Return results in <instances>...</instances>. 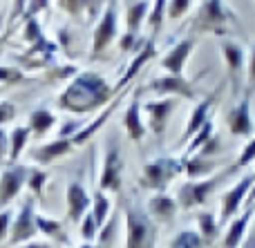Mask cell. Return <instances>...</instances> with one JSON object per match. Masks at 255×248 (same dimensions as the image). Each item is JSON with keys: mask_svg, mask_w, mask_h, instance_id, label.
Wrapping results in <instances>:
<instances>
[{"mask_svg": "<svg viewBox=\"0 0 255 248\" xmlns=\"http://www.w3.org/2000/svg\"><path fill=\"white\" fill-rule=\"evenodd\" d=\"M220 49L222 56H224L226 70H229V81L233 85H238L242 81V76H247V49L235 38H222Z\"/></svg>", "mask_w": 255, "mask_h": 248, "instance_id": "cell-14", "label": "cell"}, {"mask_svg": "<svg viewBox=\"0 0 255 248\" xmlns=\"http://www.w3.org/2000/svg\"><path fill=\"white\" fill-rule=\"evenodd\" d=\"M25 9H27V0H13V7H11V16L9 20H18L20 16H25Z\"/></svg>", "mask_w": 255, "mask_h": 248, "instance_id": "cell-47", "label": "cell"}, {"mask_svg": "<svg viewBox=\"0 0 255 248\" xmlns=\"http://www.w3.org/2000/svg\"><path fill=\"white\" fill-rule=\"evenodd\" d=\"M197 38L195 36H186V38L177 40L170 49L166 52V56L161 58V67L166 70V74H175V76H184V70L188 65V58L193 54Z\"/></svg>", "mask_w": 255, "mask_h": 248, "instance_id": "cell-16", "label": "cell"}, {"mask_svg": "<svg viewBox=\"0 0 255 248\" xmlns=\"http://www.w3.org/2000/svg\"><path fill=\"white\" fill-rule=\"evenodd\" d=\"M27 76L20 67H7V65H0V85L2 87H9V85H16L22 83Z\"/></svg>", "mask_w": 255, "mask_h": 248, "instance_id": "cell-35", "label": "cell"}, {"mask_svg": "<svg viewBox=\"0 0 255 248\" xmlns=\"http://www.w3.org/2000/svg\"><path fill=\"white\" fill-rule=\"evenodd\" d=\"M117 94L119 89L112 87L99 72H79L58 94L56 107L74 116H85L108 105Z\"/></svg>", "mask_w": 255, "mask_h": 248, "instance_id": "cell-1", "label": "cell"}, {"mask_svg": "<svg viewBox=\"0 0 255 248\" xmlns=\"http://www.w3.org/2000/svg\"><path fill=\"white\" fill-rule=\"evenodd\" d=\"M255 177L253 174H244L238 183L229 188V190L222 195V204H220V226L229 224L233 217H238V213L242 210V206L247 204V197L251 192Z\"/></svg>", "mask_w": 255, "mask_h": 248, "instance_id": "cell-9", "label": "cell"}, {"mask_svg": "<svg viewBox=\"0 0 255 248\" xmlns=\"http://www.w3.org/2000/svg\"><path fill=\"white\" fill-rule=\"evenodd\" d=\"M2 161H9V134L0 128V164Z\"/></svg>", "mask_w": 255, "mask_h": 248, "instance_id": "cell-46", "label": "cell"}, {"mask_svg": "<svg viewBox=\"0 0 255 248\" xmlns=\"http://www.w3.org/2000/svg\"><path fill=\"white\" fill-rule=\"evenodd\" d=\"M154 54H157V47H154V36H150L148 40H143V45H141L139 52H136V56L132 58V63L128 65V70L124 72V74H121L119 83H117L115 87L121 92V89H124L126 85L130 83V81H134V79H136V74H139V72L143 70V67L148 65L150 61H152Z\"/></svg>", "mask_w": 255, "mask_h": 248, "instance_id": "cell-20", "label": "cell"}, {"mask_svg": "<svg viewBox=\"0 0 255 248\" xmlns=\"http://www.w3.org/2000/svg\"><path fill=\"white\" fill-rule=\"evenodd\" d=\"M143 107H141V101H139V92H134L132 101L128 103L126 112H124V119H121V125L128 132L130 141L134 143H141L145 137V123H143V116H141Z\"/></svg>", "mask_w": 255, "mask_h": 248, "instance_id": "cell-19", "label": "cell"}, {"mask_svg": "<svg viewBox=\"0 0 255 248\" xmlns=\"http://www.w3.org/2000/svg\"><path fill=\"white\" fill-rule=\"evenodd\" d=\"M47 172L43 168H29V177H27V188H29L31 197H40L43 195V188L47 183Z\"/></svg>", "mask_w": 255, "mask_h": 248, "instance_id": "cell-34", "label": "cell"}, {"mask_svg": "<svg viewBox=\"0 0 255 248\" xmlns=\"http://www.w3.org/2000/svg\"><path fill=\"white\" fill-rule=\"evenodd\" d=\"M148 89L154 92L157 96H172V98H186V101H193L197 96L195 92V83L186 76H175V74H163L157 76L148 83Z\"/></svg>", "mask_w": 255, "mask_h": 248, "instance_id": "cell-12", "label": "cell"}, {"mask_svg": "<svg viewBox=\"0 0 255 248\" xmlns=\"http://www.w3.org/2000/svg\"><path fill=\"white\" fill-rule=\"evenodd\" d=\"M255 87V45L249 52V58H247V89L253 92Z\"/></svg>", "mask_w": 255, "mask_h": 248, "instance_id": "cell-44", "label": "cell"}, {"mask_svg": "<svg viewBox=\"0 0 255 248\" xmlns=\"http://www.w3.org/2000/svg\"><path fill=\"white\" fill-rule=\"evenodd\" d=\"M119 36V11H117V0H108L101 11L97 27L92 31V61L103 58L106 49Z\"/></svg>", "mask_w": 255, "mask_h": 248, "instance_id": "cell-6", "label": "cell"}, {"mask_svg": "<svg viewBox=\"0 0 255 248\" xmlns=\"http://www.w3.org/2000/svg\"><path fill=\"white\" fill-rule=\"evenodd\" d=\"M47 4H49V0H27V9L22 18H36V13L43 11Z\"/></svg>", "mask_w": 255, "mask_h": 248, "instance_id": "cell-45", "label": "cell"}, {"mask_svg": "<svg viewBox=\"0 0 255 248\" xmlns=\"http://www.w3.org/2000/svg\"><path fill=\"white\" fill-rule=\"evenodd\" d=\"M16 119V105H13L11 101H0V128H4L7 123H11V121Z\"/></svg>", "mask_w": 255, "mask_h": 248, "instance_id": "cell-43", "label": "cell"}, {"mask_svg": "<svg viewBox=\"0 0 255 248\" xmlns=\"http://www.w3.org/2000/svg\"><path fill=\"white\" fill-rule=\"evenodd\" d=\"M136 34H130V31H128V34L124 36V38L119 40V47H121V52H132V49H134V45H136Z\"/></svg>", "mask_w": 255, "mask_h": 248, "instance_id": "cell-48", "label": "cell"}, {"mask_svg": "<svg viewBox=\"0 0 255 248\" xmlns=\"http://www.w3.org/2000/svg\"><path fill=\"white\" fill-rule=\"evenodd\" d=\"M110 210H112V201L110 197L106 195L103 190H97L92 197V208H90V213H92L94 222H97L99 231H101L103 226H106V222L110 219Z\"/></svg>", "mask_w": 255, "mask_h": 248, "instance_id": "cell-30", "label": "cell"}, {"mask_svg": "<svg viewBox=\"0 0 255 248\" xmlns=\"http://www.w3.org/2000/svg\"><path fill=\"white\" fill-rule=\"evenodd\" d=\"M168 9V0H152V7L148 11V27L152 31V36L159 34V29L163 27V16Z\"/></svg>", "mask_w": 255, "mask_h": 248, "instance_id": "cell-33", "label": "cell"}, {"mask_svg": "<svg viewBox=\"0 0 255 248\" xmlns=\"http://www.w3.org/2000/svg\"><path fill=\"white\" fill-rule=\"evenodd\" d=\"M11 222H13V210H9V208L0 210V244L9 240V233H11Z\"/></svg>", "mask_w": 255, "mask_h": 248, "instance_id": "cell-41", "label": "cell"}, {"mask_svg": "<svg viewBox=\"0 0 255 248\" xmlns=\"http://www.w3.org/2000/svg\"><path fill=\"white\" fill-rule=\"evenodd\" d=\"M168 248H206V242L199 237L197 231L184 228V231H179L170 242H168Z\"/></svg>", "mask_w": 255, "mask_h": 248, "instance_id": "cell-31", "label": "cell"}, {"mask_svg": "<svg viewBox=\"0 0 255 248\" xmlns=\"http://www.w3.org/2000/svg\"><path fill=\"white\" fill-rule=\"evenodd\" d=\"M124 186V159L117 143L108 146L103 155L101 174H99V190L103 192H119Z\"/></svg>", "mask_w": 255, "mask_h": 248, "instance_id": "cell-8", "label": "cell"}, {"mask_svg": "<svg viewBox=\"0 0 255 248\" xmlns=\"http://www.w3.org/2000/svg\"><path fill=\"white\" fill-rule=\"evenodd\" d=\"M4 89H7V87H2V85H0V94H2V92H4Z\"/></svg>", "mask_w": 255, "mask_h": 248, "instance_id": "cell-54", "label": "cell"}, {"mask_svg": "<svg viewBox=\"0 0 255 248\" xmlns=\"http://www.w3.org/2000/svg\"><path fill=\"white\" fill-rule=\"evenodd\" d=\"M29 137H31V132L27 125H16V128L9 132V164H18L22 150L27 148Z\"/></svg>", "mask_w": 255, "mask_h": 248, "instance_id": "cell-29", "label": "cell"}, {"mask_svg": "<svg viewBox=\"0 0 255 248\" xmlns=\"http://www.w3.org/2000/svg\"><path fill=\"white\" fill-rule=\"evenodd\" d=\"M193 7V0H168V9H166V16L170 20H179L181 16L190 11Z\"/></svg>", "mask_w": 255, "mask_h": 248, "instance_id": "cell-38", "label": "cell"}, {"mask_svg": "<svg viewBox=\"0 0 255 248\" xmlns=\"http://www.w3.org/2000/svg\"><path fill=\"white\" fill-rule=\"evenodd\" d=\"M56 123H58V121H56V114H54L52 110H47V107H36V110L29 112V121H27V128H29V132L34 134L36 139H43L45 134H47Z\"/></svg>", "mask_w": 255, "mask_h": 248, "instance_id": "cell-24", "label": "cell"}, {"mask_svg": "<svg viewBox=\"0 0 255 248\" xmlns=\"http://www.w3.org/2000/svg\"><path fill=\"white\" fill-rule=\"evenodd\" d=\"M29 168L22 164H9L0 174V210L9 208L16 201V197L27 188Z\"/></svg>", "mask_w": 255, "mask_h": 248, "instance_id": "cell-10", "label": "cell"}, {"mask_svg": "<svg viewBox=\"0 0 255 248\" xmlns=\"http://www.w3.org/2000/svg\"><path fill=\"white\" fill-rule=\"evenodd\" d=\"M255 177V174H253ZM247 208H255V181H253V186H251V192H249V197H247Z\"/></svg>", "mask_w": 255, "mask_h": 248, "instance_id": "cell-51", "label": "cell"}, {"mask_svg": "<svg viewBox=\"0 0 255 248\" xmlns=\"http://www.w3.org/2000/svg\"><path fill=\"white\" fill-rule=\"evenodd\" d=\"M213 134H215V123H213V121H208V123L204 125V128L199 130V132L195 134V137L190 139L188 143H186V152H184V157H193V155H197L199 148H202L204 143H206L208 139L213 137Z\"/></svg>", "mask_w": 255, "mask_h": 248, "instance_id": "cell-32", "label": "cell"}, {"mask_svg": "<svg viewBox=\"0 0 255 248\" xmlns=\"http://www.w3.org/2000/svg\"><path fill=\"white\" fill-rule=\"evenodd\" d=\"M54 52H56V45L43 36L38 43L29 45V49H27L22 56H16V58H18V63H20V70L22 67H25V70H38V67H47L49 63H52Z\"/></svg>", "mask_w": 255, "mask_h": 248, "instance_id": "cell-18", "label": "cell"}, {"mask_svg": "<svg viewBox=\"0 0 255 248\" xmlns=\"http://www.w3.org/2000/svg\"><path fill=\"white\" fill-rule=\"evenodd\" d=\"M126 217V248H154L157 244V224L148 210L139 204H128L124 210Z\"/></svg>", "mask_w": 255, "mask_h": 248, "instance_id": "cell-3", "label": "cell"}, {"mask_svg": "<svg viewBox=\"0 0 255 248\" xmlns=\"http://www.w3.org/2000/svg\"><path fill=\"white\" fill-rule=\"evenodd\" d=\"M179 172H184V157H170V155H161L154 157L152 161L141 168V177H139V186L143 190H152V192H166V188L172 183V179Z\"/></svg>", "mask_w": 255, "mask_h": 248, "instance_id": "cell-4", "label": "cell"}, {"mask_svg": "<svg viewBox=\"0 0 255 248\" xmlns=\"http://www.w3.org/2000/svg\"><path fill=\"white\" fill-rule=\"evenodd\" d=\"M226 128L233 137H251L253 132V116H251V89L242 94L235 107L226 112Z\"/></svg>", "mask_w": 255, "mask_h": 248, "instance_id": "cell-13", "label": "cell"}, {"mask_svg": "<svg viewBox=\"0 0 255 248\" xmlns=\"http://www.w3.org/2000/svg\"><path fill=\"white\" fill-rule=\"evenodd\" d=\"M70 152H74L70 148V143H67L65 139H58L56 137L54 141L43 143V146L34 148V150H31V161H34V164H38L40 168H45V165H52L54 161L67 157Z\"/></svg>", "mask_w": 255, "mask_h": 248, "instance_id": "cell-22", "label": "cell"}, {"mask_svg": "<svg viewBox=\"0 0 255 248\" xmlns=\"http://www.w3.org/2000/svg\"><path fill=\"white\" fill-rule=\"evenodd\" d=\"M235 20L238 18L226 7L224 0H202L190 20V36L197 38L199 34H215L220 38H226L229 25Z\"/></svg>", "mask_w": 255, "mask_h": 248, "instance_id": "cell-2", "label": "cell"}, {"mask_svg": "<svg viewBox=\"0 0 255 248\" xmlns=\"http://www.w3.org/2000/svg\"><path fill=\"white\" fill-rule=\"evenodd\" d=\"M217 101H220V92H213V94H208L206 98H202V101L195 105L193 114H190V119H188V125H186L184 134H181V143H188L190 139H193L195 134H197L199 130L208 123V121H211L213 105H215Z\"/></svg>", "mask_w": 255, "mask_h": 248, "instance_id": "cell-17", "label": "cell"}, {"mask_svg": "<svg viewBox=\"0 0 255 248\" xmlns=\"http://www.w3.org/2000/svg\"><path fill=\"white\" fill-rule=\"evenodd\" d=\"M240 248H255V228H249L247 237H244V242L240 244Z\"/></svg>", "mask_w": 255, "mask_h": 248, "instance_id": "cell-49", "label": "cell"}, {"mask_svg": "<svg viewBox=\"0 0 255 248\" xmlns=\"http://www.w3.org/2000/svg\"><path fill=\"white\" fill-rule=\"evenodd\" d=\"M79 67H72V65H65V67H52V70H47V79L49 81H61V79H74L76 74H79Z\"/></svg>", "mask_w": 255, "mask_h": 248, "instance_id": "cell-42", "label": "cell"}, {"mask_svg": "<svg viewBox=\"0 0 255 248\" xmlns=\"http://www.w3.org/2000/svg\"><path fill=\"white\" fill-rule=\"evenodd\" d=\"M148 11H150L148 0H136L126 9V27L130 34H139L141 25L148 20Z\"/></svg>", "mask_w": 255, "mask_h": 248, "instance_id": "cell-28", "label": "cell"}, {"mask_svg": "<svg viewBox=\"0 0 255 248\" xmlns=\"http://www.w3.org/2000/svg\"><path fill=\"white\" fill-rule=\"evenodd\" d=\"M145 112V119H148V128L150 132L157 139H163L168 128V121H170L172 112L177 107V98L172 96H159V98H150V101L141 103Z\"/></svg>", "mask_w": 255, "mask_h": 248, "instance_id": "cell-11", "label": "cell"}, {"mask_svg": "<svg viewBox=\"0 0 255 248\" xmlns=\"http://www.w3.org/2000/svg\"><path fill=\"white\" fill-rule=\"evenodd\" d=\"M90 206H92V199H90L85 186L79 181V179H72L67 181L65 188V210H67V219L72 224H81V219L90 213Z\"/></svg>", "mask_w": 255, "mask_h": 248, "instance_id": "cell-15", "label": "cell"}, {"mask_svg": "<svg viewBox=\"0 0 255 248\" xmlns=\"http://www.w3.org/2000/svg\"><path fill=\"white\" fill-rule=\"evenodd\" d=\"M195 222H197L199 237L206 242V246L215 244L217 235H220V219L215 217V213H211V210H202V213L195 215Z\"/></svg>", "mask_w": 255, "mask_h": 248, "instance_id": "cell-26", "label": "cell"}, {"mask_svg": "<svg viewBox=\"0 0 255 248\" xmlns=\"http://www.w3.org/2000/svg\"><path fill=\"white\" fill-rule=\"evenodd\" d=\"M79 248H101L99 244H92V242H83V244H81Z\"/></svg>", "mask_w": 255, "mask_h": 248, "instance_id": "cell-52", "label": "cell"}, {"mask_svg": "<svg viewBox=\"0 0 255 248\" xmlns=\"http://www.w3.org/2000/svg\"><path fill=\"white\" fill-rule=\"evenodd\" d=\"M179 213V204L175 197L166 195V192H157L148 199V215L154 219V224H170Z\"/></svg>", "mask_w": 255, "mask_h": 248, "instance_id": "cell-21", "label": "cell"}, {"mask_svg": "<svg viewBox=\"0 0 255 248\" xmlns=\"http://www.w3.org/2000/svg\"><path fill=\"white\" fill-rule=\"evenodd\" d=\"M22 40H25V45L29 47V45L38 43L40 38H43V29H40L38 20L36 18H25V31H22Z\"/></svg>", "mask_w": 255, "mask_h": 248, "instance_id": "cell-37", "label": "cell"}, {"mask_svg": "<svg viewBox=\"0 0 255 248\" xmlns=\"http://www.w3.org/2000/svg\"><path fill=\"white\" fill-rule=\"evenodd\" d=\"M97 235H99V226H97V222H94L92 213H88L81 219V237H83V242H94Z\"/></svg>", "mask_w": 255, "mask_h": 248, "instance_id": "cell-39", "label": "cell"}, {"mask_svg": "<svg viewBox=\"0 0 255 248\" xmlns=\"http://www.w3.org/2000/svg\"><path fill=\"white\" fill-rule=\"evenodd\" d=\"M253 159H255V137L247 143V146H244V150L240 152V159L235 161L233 165H231L229 172H235V170H244L247 165H251V164H253Z\"/></svg>", "mask_w": 255, "mask_h": 248, "instance_id": "cell-36", "label": "cell"}, {"mask_svg": "<svg viewBox=\"0 0 255 248\" xmlns=\"http://www.w3.org/2000/svg\"><path fill=\"white\" fill-rule=\"evenodd\" d=\"M229 174V170L224 172H217V174H211L208 179H188L186 183H181V188L177 190V204H179L181 210H193V208H199L204 206L211 195L217 190L224 177Z\"/></svg>", "mask_w": 255, "mask_h": 248, "instance_id": "cell-5", "label": "cell"}, {"mask_svg": "<svg viewBox=\"0 0 255 248\" xmlns=\"http://www.w3.org/2000/svg\"><path fill=\"white\" fill-rule=\"evenodd\" d=\"M217 170V161L215 159H208V157H184V174L188 179H204V177H211L213 172Z\"/></svg>", "mask_w": 255, "mask_h": 248, "instance_id": "cell-25", "label": "cell"}, {"mask_svg": "<svg viewBox=\"0 0 255 248\" xmlns=\"http://www.w3.org/2000/svg\"><path fill=\"white\" fill-rule=\"evenodd\" d=\"M36 197H25L20 204V208L16 210L13 215V222H11V233H9V246H20L27 244L36 237L38 228H36V206H34Z\"/></svg>", "mask_w": 255, "mask_h": 248, "instance_id": "cell-7", "label": "cell"}, {"mask_svg": "<svg viewBox=\"0 0 255 248\" xmlns=\"http://www.w3.org/2000/svg\"><path fill=\"white\" fill-rule=\"evenodd\" d=\"M58 7L70 16H81L88 9V0H58Z\"/></svg>", "mask_w": 255, "mask_h": 248, "instance_id": "cell-40", "label": "cell"}, {"mask_svg": "<svg viewBox=\"0 0 255 248\" xmlns=\"http://www.w3.org/2000/svg\"><path fill=\"white\" fill-rule=\"evenodd\" d=\"M16 248H49L47 242H27V244H20V246H16Z\"/></svg>", "mask_w": 255, "mask_h": 248, "instance_id": "cell-50", "label": "cell"}, {"mask_svg": "<svg viewBox=\"0 0 255 248\" xmlns=\"http://www.w3.org/2000/svg\"><path fill=\"white\" fill-rule=\"evenodd\" d=\"M253 217V208H244L242 215L233 217L224 231V240H222V248H240L249 233V222Z\"/></svg>", "mask_w": 255, "mask_h": 248, "instance_id": "cell-23", "label": "cell"}, {"mask_svg": "<svg viewBox=\"0 0 255 248\" xmlns=\"http://www.w3.org/2000/svg\"><path fill=\"white\" fill-rule=\"evenodd\" d=\"M36 228H38V233L47 235L49 240H54L56 244H67V242H70L63 224L58 222V219L47 217V215H43V213H36Z\"/></svg>", "mask_w": 255, "mask_h": 248, "instance_id": "cell-27", "label": "cell"}, {"mask_svg": "<svg viewBox=\"0 0 255 248\" xmlns=\"http://www.w3.org/2000/svg\"><path fill=\"white\" fill-rule=\"evenodd\" d=\"M2 22H4V18H2V13H0V31H2Z\"/></svg>", "mask_w": 255, "mask_h": 248, "instance_id": "cell-53", "label": "cell"}]
</instances>
